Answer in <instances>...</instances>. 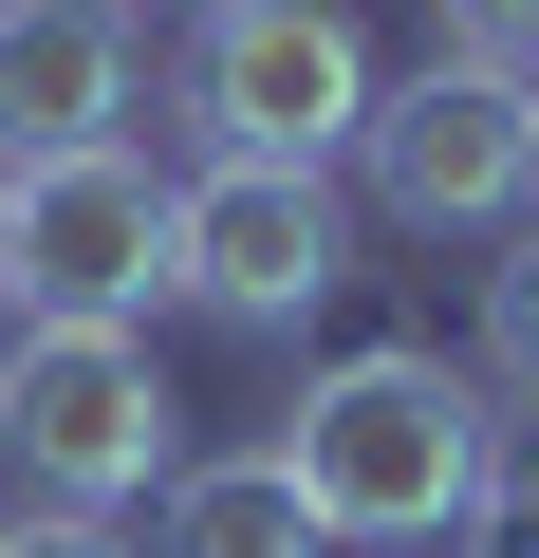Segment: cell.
<instances>
[{
  "mask_svg": "<svg viewBox=\"0 0 539 558\" xmlns=\"http://www.w3.org/2000/svg\"><path fill=\"white\" fill-rule=\"evenodd\" d=\"M483 428H502L483 373H446L428 336H372V354H335V373L280 410V465H298V502H317L335 539L391 558V539H446V521H465Z\"/></svg>",
  "mask_w": 539,
  "mask_h": 558,
  "instance_id": "1",
  "label": "cell"
},
{
  "mask_svg": "<svg viewBox=\"0 0 539 558\" xmlns=\"http://www.w3.org/2000/svg\"><path fill=\"white\" fill-rule=\"evenodd\" d=\"M354 279V223H335V168H280V149H205L168 186V299L223 317V336H298Z\"/></svg>",
  "mask_w": 539,
  "mask_h": 558,
  "instance_id": "3",
  "label": "cell"
},
{
  "mask_svg": "<svg viewBox=\"0 0 539 558\" xmlns=\"http://www.w3.org/2000/svg\"><path fill=\"white\" fill-rule=\"evenodd\" d=\"M0 299L20 317H149L168 299V168L131 131L57 149V168H0Z\"/></svg>",
  "mask_w": 539,
  "mask_h": 558,
  "instance_id": "6",
  "label": "cell"
},
{
  "mask_svg": "<svg viewBox=\"0 0 539 558\" xmlns=\"http://www.w3.org/2000/svg\"><path fill=\"white\" fill-rule=\"evenodd\" d=\"M131 112V0H0V168L112 149Z\"/></svg>",
  "mask_w": 539,
  "mask_h": 558,
  "instance_id": "7",
  "label": "cell"
},
{
  "mask_svg": "<svg viewBox=\"0 0 539 558\" xmlns=\"http://www.w3.org/2000/svg\"><path fill=\"white\" fill-rule=\"evenodd\" d=\"M483 373L539 391V223H502V260H483Z\"/></svg>",
  "mask_w": 539,
  "mask_h": 558,
  "instance_id": "10",
  "label": "cell"
},
{
  "mask_svg": "<svg viewBox=\"0 0 539 558\" xmlns=\"http://www.w3.org/2000/svg\"><path fill=\"white\" fill-rule=\"evenodd\" d=\"M186 465V391L149 373V317H20L0 336V484L20 502H168Z\"/></svg>",
  "mask_w": 539,
  "mask_h": 558,
  "instance_id": "2",
  "label": "cell"
},
{
  "mask_svg": "<svg viewBox=\"0 0 539 558\" xmlns=\"http://www.w3.org/2000/svg\"><path fill=\"white\" fill-rule=\"evenodd\" d=\"M149 558H335V521L298 502V465H280V447H242V465H168Z\"/></svg>",
  "mask_w": 539,
  "mask_h": 558,
  "instance_id": "8",
  "label": "cell"
},
{
  "mask_svg": "<svg viewBox=\"0 0 539 558\" xmlns=\"http://www.w3.org/2000/svg\"><path fill=\"white\" fill-rule=\"evenodd\" d=\"M372 38H354V0H205L186 20V112L205 149H280V168H335L372 131Z\"/></svg>",
  "mask_w": 539,
  "mask_h": 558,
  "instance_id": "5",
  "label": "cell"
},
{
  "mask_svg": "<svg viewBox=\"0 0 539 558\" xmlns=\"http://www.w3.org/2000/svg\"><path fill=\"white\" fill-rule=\"evenodd\" d=\"M465 539L483 558H539V391L483 428V484H465Z\"/></svg>",
  "mask_w": 539,
  "mask_h": 558,
  "instance_id": "9",
  "label": "cell"
},
{
  "mask_svg": "<svg viewBox=\"0 0 539 558\" xmlns=\"http://www.w3.org/2000/svg\"><path fill=\"white\" fill-rule=\"evenodd\" d=\"M446 20V57H483V75H539V0H428Z\"/></svg>",
  "mask_w": 539,
  "mask_h": 558,
  "instance_id": "11",
  "label": "cell"
},
{
  "mask_svg": "<svg viewBox=\"0 0 539 558\" xmlns=\"http://www.w3.org/2000/svg\"><path fill=\"white\" fill-rule=\"evenodd\" d=\"M0 558H149V539H131V521H75V502H20Z\"/></svg>",
  "mask_w": 539,
  "mask_h": 558,
  "instance_id": "12",
  "label": "cell"
},
{
  "mask_svg": "<svg viewBox=\"0 0 539 558\" xmlns=\"http://www.w3.org/2000/svg\"><path fill=\"white\" fill-rule=\"evenodd\" d=\"M354 168H372V205H391L409 242H483V223H539V75L428 57V75H391V94H372Z\"/></svg>",
  "mask_w": 539,
  "mask_h": 558,
  "instance_id": "4",
  "label": "cell"
}]
</instances>
